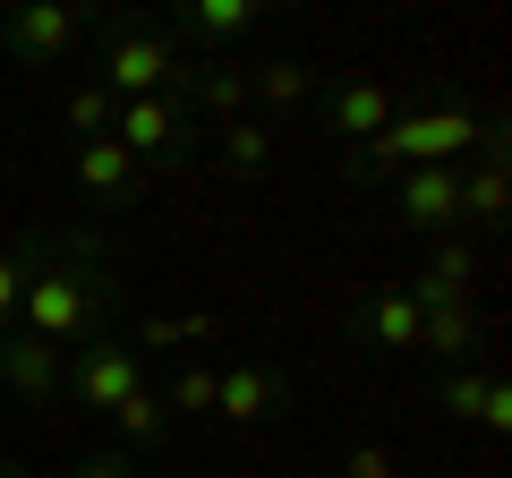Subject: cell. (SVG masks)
Wrapping results in <instances>:
<instances>
[{
  "label": "cell",
  "instance_id": "1",
  "mask_svg": "<svg viewBox=\"0 0 512 478\" xmlns=\"http://www.w3.org/2000/svg\"><path fill=\"white\" fill-rule=\"evenodd\" d=\"M9 325L35 333V342H52V350L111 333V265H103V239H86V231L35 239V248H26V299H18Z\"/></svg>",
  "mask_w": 512,
  "mask_h": 478
},
{
  "label": "cell",
  "instance_id": "2",
  "mask_svg": "<svg viewBox=\"0 0 512 478\" xmlns=\"http://www.w3.org/2000/svg\"><path fill=\"white\" fill-rule=\"evenodd\" d=\"M478 137H487V120L461 111V103H444V111H393L384 137H367V146L350 154V171H359V180H393V171H419V163H461V154H478Z\"/></svg>",
  "mask_w": 512,
  "mask_h": 478
},
{
  "label": "cell",
  "instance_id": "3",
  "mask_svg": "<svg viewBox=\"0 0 512 478\" xmlns=\"http://www.w3.org/2000/svg\"><path fill=\"white\" fill-rule=\"evenodd\" d=\"M188 69H197V60L171 43V26H120L111 18L103 77H94V86H103L111 103H146V94H180L188 103Z\"/></svg>",
  "mask_w": 512,
  "mask_h": 478
},
{
  "label": "cell",
  "instance_id": "4",
  "mask_svg": "<svg viewBox=\"0 0 512 478\" xmlns=\"http://www.w3.org/2000/svg\"><path fill=\"white\" fill-rule=\"evenodd\" d=\"M111 137L137 154V171H146V163H154V171H180L188 146H197V111H188L180 94H146V103H120Z\"/></svg>",
  "mask_w": 512,
  "mask_h": 478
},
{
  "label": "cell",
  "instance_id": "5",
  "mask_svg": "<svg viewBox=\"0 0 512 478\" xmlns=\"http://www.w3.org/2000/svg\"><path fill=\"white\" fill-rule=\"evenodd\" d=\"M137 385H146V359H137L120 333H94V342H77V359H69V393H77L86 410H103V419H111V410H120Z\"/></svg>",
  "mask_w": 512,
  "mask_h": 478
},
{
  "label": "cell",
  "instance_id": "6",
  "mask_svg": "<svg viewBox=\"0 0 512 478\" xmlns=\"http://www.w3.org/2000/svg\"><path fill=\"white\" fill-rule=\"evenodd\" d=\"M393 214L410 222V231H436L453 239L461 231V163H419V171H393Z\"/></svg>",
  "mask_w": 512,
  "mask_h": 478
},
{
  "label": "cell",
  "instance_id": "7",
  "mask_svg": "<svg viewBox=\"0 0 512 478\" xmlns=\"http://www.w3.org/2000/svg\"><path fill=\"white\" fill-rule=\"evenodd\" d=\"M77 26H86V18H77V9H60V0H26V9H9V18H0V43H9L26 69H52V60L77 43Z\"/></svg>",
  "mask_w": 512,
  "mask_h": 478
},
{
  "label": "cell",
  "instance_id": "8",
  "mask_svg": "<svg viewBox=\"0 0 512 478\" xmlns=\"http://www.w3.org/2000/svg\"><path fill=\"white\" fill-rule=\"evenodd\" d=\"M393 111H402V103H393V86H384V77H342V86L325 94V129L359 154L367 137H384V120H393Z\"/></svg>",
  "mask_w": 512,
  "mask_h": 478
},
{
  "label": "cell",
  "instance_id": "9",
  "mask_svg": "<svg viewBox=\"0 0 512 478\" xmlns=\"http://www.w3.org/2000/svg\"><path fill=\"white\" fill-rule=\"evenodd\" d=\"M0 385L18 393V402H52V393L69 385V359H60L52 342H35V333L0 325Z\"/></svg>",
  "mask_w": 512,
  "mask_h": 478
},
{
  "label": "cell",
  "instance_id": "10",
  "mask_svg": "<svg viewBox=\"0 0 512 478\" xmlns=\"http://www.w3.org/2000/svg\"><path fill=\"white\" fill-rule=\"evenodd\" d=\"M436 402H444V419H470V427H495L504 436L512 427V393H504V376L495 368H444V385H436Z\"/></svg>",
  "mask_w": 512,
  "mask_h": 478
},
{
  "label": "cell",
  "instance_id": "11",
  "mask_svg": "<svg viewBox=\"0 0 512 478\" xmlns=\"http://www.w3.org/2000/svg\"><path fill=\"white\" fill-rule=\"evenodd\" d=\"M512 214V180H504V129L487 120V137H478V163L461 171V222H504Z\"/></svg>",
  "mask_w": 512,
  "mask_h": 478
},
{
  "label": "cell",
  "instance_id": "12",
  "mask_svg": "<svg viewBox=\"0 0 512 478\" xmlns=\"http://www.w3.org/2000/svg\"><path fill=\"white\" fill-rule=\"evenodd\" d=\"M470 274H478V257H470V239L453 231V239H436V257H427L402 291L419 299V308H470Z\"/></svg>",
  "mask_w": 512,
  "mask_h": 478
},
{
  "label": "cell",
  "instance_id": "13",
  "mask_svg": "<svg viewBox=\"0 0 512 478\" xmlns=\"http://www.w3.org/2000/svg\"><path fill=\"white\" fill-rule=\"evenodd\" d=\"M256 18H265L256 0H180L163 26H171V43H239V35H256Z\"/></svg>",
  "mask_w": 512,
  "mask_h": 478
},
{
  "label": "cell",
  "instance_id": "14",
  "mask_svg": "<svg viewBox=\"0 0 512 478\" xmlns=\"http://www.w3.org/2000/svg\"><path fill=\"white\" fill-rule=\"evenodd\" d=\"M350 333H359L367 350H419V299H410L402 282H384V291L350 316Z\"/></svg>",
  "mask_w": 512,
  "mask_h": 478
},
{
  "label": "cell",
  "instance_id": "15",
  "mask_svg": "<svg viewBox=\"0 0 512 478\" xmlns=\"http://www.w3.org/2000/svg\"><path fill=\"white\" fill-rule=\"evenodd\" d=\"M274 410H282V376L274 368H222L214 376V419L256 427V419H274Z\"/></svg>",
  "mask_w": 512,
  "mask_h": 478
},
{
  "label": "cell",
  "instance_id": "16",
  "mask_svg": "<svg viewBox=\"0 0 512 478\" xmlns=\"http://www.w3.org/2000/svg\"><path fill=\"white\" fill-rule=\"evenodd\" d=\"M77 188H86L94 205H128V188H137V154H128L120 137H86V146H77Z\"/></svg>",
  "mask_w": 512,
  "mask_h": 478
},
{
  "label": "cell",
  "instance_id": "17",
  "mask_svg": "<svg viewBox=\"0 0 512 478\" xmlns=\"http://www.w3.org/2000/svg\"><path fill=\"white\" fill-rule=\"evenodd\" d=\"M188 111H214V120H248V77L231 60H197L188 69Z\"/></svg>",
  "mask_w": 512,
  "mask_h": 478
},
{
  "label": "cell",
  "instance_id": "18",
  "mask_svg": "<svg viewBox=\"0 0 512 478\" xmlns=\"http://www.w3.org/2000/svg\"><path fill=\"white\" fill-rule=\"evenodd\" d=\"M419 350H436L444 368H470V359H478L470 308H419Z\"/></svg>",
  "mask_w": 512,
  "mask_h": 478
},
{
  "label": "cell",
  "instance_id": "19",
  "mask_svg": "<svg viewBox=\"0 0 512 478\" xmlns=\"http://www.w3.org/2000/svg\"><path fill=\"white\" fill-rule=\"evenodd\" d=\"M239 77H248V103H274V111H291V103H308V94H316L308 60H256V69H239Z\"/></svg>",
  "mask_w": 512,
  "mask_h": 478
},
{
  "label": "cell",
  "instance_id": "20",
  "mask_svg": "<svg viewBox=\"0 0 512 478\" xmlns=\"http://www.w3.org/2000/svg\"><path fill=\"white\" fill-rule=\"evenodd\" d=\"M111 427H120V444H163L171 436V410H163V393H154V385H137L120 410H111Z\"/></svg>",
  "mask_w": 512,
  "mask_h": 478
},
{
  "label": "cell",
  "instance_id": "21",
  "mask_svg": "<svg viewBox=\"0 0 512 478\" xmlns=\"http://www.w3.org/2000/svg\"><path fill=\"white\" fill-rule=\"evenodd\" d=\"M154 342H214V316H137V325H128V350H137V359H146Z\"/></svg>",
  "mask_w": 512,
  "mask_h": 478
},
{
  "label": "cell",
  "instance_id": "22",
  "mask_svg": "<svg viewBox=\"0 0 512 478\" xmlns=\"http://www.w3.org/2000/svg\"><path fill=\"white\" fill-rule=\"evenodd\" d=\"M222 163H231V171H265V163H274V129H265V120H222Z\"/></svg>",
  "mask_w": 512,
  "mask_h": 478
},
{
  "label": "cell",
  "instance_id": "23",
  "mask_svg": "<svg viewBox=\"0 0 512 478\" xmlns=\"http://www.w3.org/2000/svg\"><path fill=\"white\" fill-rule=\"evenodd\" d=\"M111 120H120V103H111L103 86H77V94H69V129H77V146H86V137H111Z\"/></svg>",
  "mask_w": 512,
  "mask_h": 478
},
{
  "label": "cell",
  "instance_id": "24",
  "mask_svg": "<svg viewBox=\"0 0 512 478\" xmlns=\"http://www.w3.org/2000/svg\"><path fill=\"white\" fill-rule=\"evenodd\" d=\"M214 376L222 368H180V376H171V393H163V410H214Z\"/></svg>",
  "mask_w": 512,
  "mask_h": 478
},
{
  "label": "cell",
  "instance_id": "25",
  "mask_svg": "<svg viewBox=\"0 0 512 478\" xmlns=\"http://www.w3.org/2000/svg\"><path fill=\"white\" fill-rule=\"evenodd\" d=\"M18 299H26V248H9V257H0V325L18 316Z\"/></svg>",
  "mask_w": 512,
  "mask_h": 478
},
{
  "label": "cell",
  "instance_id": "26",
  "mask_svg": "<svg viewBox=\"0 0 512 478\" xmlns=\"http://www.w3.org/2000/svg\"><path fill=\"white\" fill-rule=\"evenodd\" d=\"M342 478H393V453H384V444H359V453L342 461Z\"/></svg>",
  "mask_w": 512,
  "mask_h": 478
},
{
  "label": "cell",
  "instance_id": "27",
  "mask_svg": "<svg viewBox=\"0 0 512 478\" xmlns=\"http://www.w3.org/2000/svg\"><path fill=\"white\" fill-rule=\"evenodd\" d=\"M69 478H128V461H120V453H94V461H77Z\"/></svg>",
  "mask_w": 512,
  "mask_h": 478
},
{
  "label": "cell",
  "instance_id": "28",
  "mask_svg": "<svg viewBox=\"0 0 512 478\" xmlns=\"http://www.w3.org/2000/svg\"><path fill=\"white\" fill-rule=\"evenodd\" d=\"M0 478H35V470H26V461H0Z\"/></svg>",
  "mask_w": 512,
  "mask_h": 478
}]
</instances>
